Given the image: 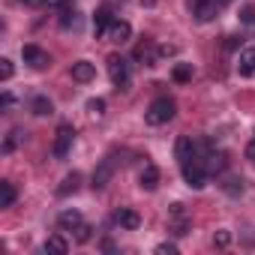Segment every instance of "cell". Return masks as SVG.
<instances>
[{"label":"cell","instance_id":"obj_28","mask_svg":"<svg viewBox=\"0 0 255 255\" xmlns=\"http://www.w3.org/2000/svg\"><path fill=\"white\" fill-rule=\"evenodd\" d=\"M90 234H93V228H90L87 222H81V225L75 228V240H78V243H87V240H90Z\"/></svg>","mask_w":255,"mask_h":255},{"label":"cell","instance_id":"obj_19","mask_svg":"<svg viewBox=\"0 0 255 255\" xmlns=\"http://www.w3.org/2000/svg\"><path fill=\"white\" fill-rule=\"evenodd\" d=\"M30 111H33L36 117H45V114H54V105H51L48 96H33V99H30Z\"/></svg>","mask_w":255,"mask_h":255},{"label":"cell","instance_id":"obj_16","mask_svg":"<svg viewBox=\"0 0 255 255\" xmlns=\"http://www.w3.org/2000/svg\"><path fill=\"white\" fill-rule=\"evenodd\" d=\"M81 222H84V219H81L78 210H60V213H57V225H60L63 231H75Z\"/></svg>","mask_w":255,"mask_h":255},{"label":"cell","instance_id":"obj_26","mask_svg":"<svg viewBox=\"0 0 255 255\" xmlns=\"http://www.w3.org/2000/svg\"><path fill=\"white\" fill-rule=\"evenodd\" d=\"M18 141H21V132H18V129H12V132L6 135V141H3V153H12Z\"/></svg>","mask_w":255,"mask_h":255},{"label":"cell","instance_id":"obj_29","mask_svg":"<svg viewBox=\"0 0 255 255\" xmlns=\"http://www.w3.org/2000/svg\"><path fill=\"white\" fill-rule=\"evenodd\" d=\"M0 78H3V81H9V78H12V60H9V57L0 60Z\"/></svg>","mask_w":255,"mask_h":255},{"label":"cell","instance_id":"obj_21","mask_svg":"<svg viewBox=\"0 0 255 255\" xmlns=\"http://www.w3.org/2000/svg\"><path fill=\"white\" fill-rule=\"evenodd\" d=\"M45 252H57V255H63V252H69V243L60 237V234H51L48 240H45V246H42Z\"/></svg>","mask_w":255,"mask_h":255},{"label":"cell","instance_id":"obj_22","mask_svg":"<svg viewBox=\"0 0 255 255\" xmlns=\"http://www.w3.org/2000/svg\"><path fill=\"white\" fill-rule=\"evenodd\" d=\"M171 78H174L177 84L192 81V66H189V63H177V66H174V72H171Z\"/></svg>","mask_w":255,"mask_h":255},{"label":"cell","instance_id":"obj_23","mask_svg":"<svg viewBox=\"0 0 255 255\" xmlns=\"http://www.w3.org/2000/svg\"><path fill=\"white\" fill-rule=\"evenodd\" d=\"M222 189L231 195V198H237V195H243V177H228L225 183H222Z\"/></svg>","mask_w":255,"mask_h":255},{"label":"cell","instance_id":"obj_11","mask_svg":"<svg viewBox=\"0 0 255 255\" xmlns=\"http://www.w3.org/2000/svg\"><path fill=\"white\" fill-rule=\"evenodd\" d=\"M72 78H75L78 84H90V81L96 78V66H93L90 60H78V63H72Z\"/></svg>","mask_w":255,"mask_h":255},{"label":"cell","instance_id":"obj_6","mask_svg":"<svg viewBox=\"0 0 255 255\" xmlns=\"http://www.w3.org/2000/svg\"><path fill=\"white\" fill-rule=\"evenodd\" d=\"M168 225H171V231H174L177 237H183V234L189 231V216H186L183 204H171V210H168Z\"/></svg>","mask_w":255,"mask_h":255},{"label":"cell","instance_id":"obj_17","mask_svg":"<svg viewBox=\"0 0 255 255\" xmlns=\"http://www.w3.org/2000/svg\"><path fill=\"white\" fill-rule=\"evenodd\" d=\"M237 72L240 75H255V48H243L240 51V60H237Z\"/></svg>","mask_w":255,"mask_h":255},{"label":"cell","instance_id":"obj_12","mask_svg":"<svg viewBox=\"0 0 255 255\" xmlns=\"http://www.w3.org/2000/svg\"><path fill=\"white\" fill-rule=\"evenodd\" d=\"M174 156H177V162L183 165V162H189L192 156H195V141L189 138V135H180L177 141H174Z\"/></svg>","mask_w":255,"mask_h":255},{"label":"cell","instance_id":"obj_2","mask_svg":"<svg viewBox=\"0 0 255 255\" xmlns=\"http://www.w3.org/2000/svg\"><path fill=\"white\" fill-rule=\"evenodd\" d=\"M183 168V180H186V186L189 189H204L207 186V177H210V171L204 168V159H189V162H183L180 165Z\"/></svg>","mask_w":255,"mask_h":255},{"label":"cell","instance_id":"obj_8","mask_svg":"<svg viewBox=\"0 0 255 255\" xmlns=\"http://www.w3.org/2000/svg\"><path fill=\"white\" fill-rule=\"evenodd\" d=\"M111 24H114V12H111V6H99L96 15H93V33H96V36H105V33L111 30Z\"/></svg>","mask_w":255,"mask_h":255},{"label":"cell","instance_id":"obj_37","mask_svg":"<svg viewBox=\"0 0 255 255\" xmlns=\"http://www.w3.org/2000/svg\"><path fill=\"white\" fill-rule=\"evenodd\" d=\"M21 3H27V6H42L45 0H21Z\"/></svg>","mask_w":255,"mask_h":255},{"label":"cell","instance_id":"obj_34","mask_svg":"<svg viewBox=\"0 0 255 255\" xmlns=\"http://www.w3.org/2000/svg\"><path fill=\"white\" fill-rule=\"evenodd\" d=\"M174 51H177L174 45H159V48H156V54H159V57H171Z\"/></svg>","mask_w":255,"mask_h":255},{"label":"cell","instance_id":"obj_5","mask_svg":"<svg viewBox=\"0 0 255 255\" xmlns=\"http://www.w3.org/2000/svg\"><path fill=\"white\" fill-rule=\"evenodd\" d=\"M21 57H24V63L33 66V69H45V66L51 63L48 51H42L39 45H24V48H21Z\"/></svg>","mask_w":255,"mask_h":255},{"label":"cell","instance_id":"obj_39","mask_svg":"<svg viewBox=\"0 0 255 255\" xmlns=\"http://www.w3.org/2000/svg\"><path fill=\"white\" fill-rule=\"evenodd\" d=\"M216 3H219V6H225V3H231V0H216Z\"/></svg>","mask_w":255,"mask_h":255},{"label":"cell","instance_id":"obj_36","mask_svg":"<svg viewBox=\"0 0 255 255\" xmlns=\"http://www.w3.org/2000/svg\"><path fill=\"white\" fill-rule=\"evenodd\" d=\"M0 102H3V108H9V105H12L15 99H12V93H3V99H0Z\"/></svg>","mask_w":255,"mask_h":255},{"label":"cell","instance_id":"obj_20","mask_svg":"<svg viewBox=\"0 0 255 255\" xmlns=\"http://www.w3.org/2000/svg\"><path fill=\"white\" fill-rule=\"evenodd\" d=\"M15 198H18L15 186H12L9 180H3V183H0V207H12V204H15Z\"/></svg>","mask_w":255,"mask_h":255},{"label":"cell","instance_id":"obj_10","mask_svg":"<svg viewBox=\"0 0 255 255\" xmlns=\"http://www.w3.org/2000/svg\"><path fill=\"white\" fill-rule=\"evenodd\" d=\"M129 36H132L129 21L114 18V24H111V30H108V39H111V42H117V45H123V42H129Z\"/></svg>","mask_w":255,"mask_h":255},{"label":"cell","instance_id":"obj_18","mask_svg":"<svg viewBox=\"0 0 255 255\" xmlns=\"http://www.w3.org/2000/svg\"><path fill=\"white\" fill-rule=\"evenodd\" d=\"M78 186H81V174H78V171H72V174H66V177H63V183L57 186V195H60V198H66L69 192H78Z\"/></svg>","mask_w":255,"mask_h":255},{"label":"cell","instance_id":"obj_15","mask_svg":"<svg viewBox=\"0 0 255 255\" xmlns=\"http://www.w3.org/2000/svg\"><path fill=\"white\" fill-rule=\"evenodd\" d=\"M138 186L147 189V192H153V189L159 186V168H156V165H144V171H141V177H138Z\"/></svg>","mask_w":255,"mask_h":255},{"label":"cell","instance_id":"obj_7","mask_svg":"<svg viewBox=\"0 0 255 255\" xmlns=\"http://www.w3.org/2000/svg\"><path fill=\"white\" fill-rule=\"evenodd\" d=\"M216 9H219V3L216 0H192V15H195V21H210V18H216Z\"/></svg>","mask_w":255,"mask_h":255},{"label":"cell","instance_id":"obj_3","mask_svg":"<svg viewBox=\"0 0 255 255\" xmlns=\"http://www.w3.org/2000/svg\"><path fill=\"white\" fill-rule=\"evenodd\" d=\"M72 141H75L72 123H60V126H57V135H54V147H51V153H54L57 159H66L69 150H72Z\"/></svg>","mask_w":255,"mask_h":255},{"label":"cell","instance_id":"obj_4","mask_svg":"<svg viewBox=\"0 0 255 255\" xmlns=\"http://www.w3.org/2000/svg\"><path fill=\"white\" fill-rule=\"evenodd\" d=\"M108 75H111V81H114L117 90L126 87V84H129V60L120 57V54H111L108 57Z\"/></svg>","mask_w":255,"mask_h":255},{"label":"cell","instance_id":"obj_32","mask_svg":"<svg viewBox=\"0 0 255 255\" xmlns=\"http://www.w3.org/2000/svg\"><path fill=\"white\" fill-rule=\"evenodd\" d=\"M156 255H177V246L174 243H159L156 246Z\"/></svg>","mask_w":255,"mask_h":255},{"label":"cell","instance_id":"obj_33","mask_svg":"<svg viewBox=\"0 0 255 255\" xmlns=\"http://www.w3.org/2000/svg\"><path fill=\"white\" fill-rule=\"evenodd\" d=\"M240 42H243V36H228L225 48H228V51H234V48H240Z\"/></svg>","mask_w":255,"mask_h":255},{"label":"cell","instance_id":"obj_9","mask_svg":"<svg viewBox=\"0 0 255 255\" xmlns=\"http://www.w3.org/2000/svg\"><path fill=\"white\" fill-rule=\"evenodd\" d=\"M114 222H117L120 228H126V231H135V228L141 225V216H138L132 207H120V210L114 213Z\"/></svg>","mask_w":255,"mask_h":255},{"label":"cell","instance_id":"obj_27","mask_svg":"<svg viewBox=\"0 0 255 255\" xmlns=\"http://www.w3.org/2000/svg\"><path fill=\"white\" fill-rule=\"evenodd\" d=\"M45 6H51V9H57V12L75 9V3H72V0H45Z\"/></svg>","mask_w":255,"mask_h":255},{"label":"cell","instance_id":"obj_25","mask_svg":"<svg viewBox=\"0 0 255 255\" xmlns=\"http://www.w3.org/2000/svg\"><path fill=\"white\" fill-rule=\"evenodd\" d=\"M87 111L93 117H102L105 114V99H87Z\"/></svg>","mask_w":255,"mask_h":255},{"label":"cell","instance_id":"obj_38","mask_svg":"<svg viewBox=\"0 0 255 255\" xmlns=\"http://www.w3.org/2000/svg\"><path fill=\"white\" fill-rule=\"evenodd\" d=\"M141 3H144V6H153V3H156V0H141Z\"/></svg>","mask_w":255,"mask_h":255},{"label":"cell","instance_id":"obj_31","mask_svg":"<svg viewBox=\"0 0 255 255\" xmlns=\"http://www.w3.org/2000/svg\"><path fill=\"white\" fill-rule=\"evenodd\" d=\"M240 18H243L246 24H255V6H252V3H246V6H243V12H240Z\"/></svg>","mask_w":255,"mask_h":255},{"label":"cell","instance_id":"obj_1","mask_svg":"<svg viewBox=\"0 0 255 255\" xmlns=\"http://www.w3.org/2000/svg\"><path fill=\"white\" fill-rule=\"evenodd\" d=\"M174 111H177L174 99H171V96H159V99H153L150 108L144 111V120H147L150 126H162V123H168V120L174 117Z\"/></svg>","mask_w":255,"mask_h":255},{"label":"cell","instance_id":"obj_24","mask_svg":"<svg viewBox=\"0 0 255 255\" xmlns=\"http://www.w3.org/2000/svg\"><path fill=\"white\" fill-rule=\"evenodd\" d=\"M135 60H144L147 66H153V60H156V54H153V48H150V45L144 42V45H138V48H135Z\"/></svg>","mask_w":255,"mask_h":255},{"label":"cell","instance_id":"obj_13","mask_svg":"<svg viewBox=\"0 0 255 255\" xmlns=\"http://www.w3.org/2000/svg\"><path fill=\"white\" fill-rule=\"evenodd\" d=\"M204 168H207L210 174H222V171L228 168V156H225L222 150H207V156H204Z\"/></svg>","mask_w":255,"mask_h":255},{"label":"cell","instance_id":"obj_30","mask_svg":"<svg viewBox=\"0 0 255 255\" xmlns=\"http://www.w3.org/2000/svg\"><path fill=\"white\" fill-rule=\"evenodd\" d=\"M213 243H216L219 249H225V246L231 243V231H225V228H222V231H216V237H213Z\"/></svg>","mask_w":255,"mask_h":255},{"label":"cell","instance_id":"obj_14","mask_svg":"<svg viewBox=\"0 0 255 255\" xmlns=\"http://www.w3.org/2000/svg\"><path fill=\"white\" fill-rule=\"evenodd\" d=\"M111 174H114V162L111 159H102L96 165V171H93V189H105L108 180H111Z\"/></svg>","mask_w":255,"mask_h":255},{"label":"cell","instance_id":"obj_35","mask_svg":"<svg viewBox=\"0 0 255 255\" xmlns=\"http://www.w3.org/2000/svg\"><path fill=\"white\" fill-rule=\"evenodd\" d=\"M246 159H249V162H252V165H255V141H252V144H249V147H246Z\"/></svg>","mask_w":255,"mask_h":255}]
</instances>
